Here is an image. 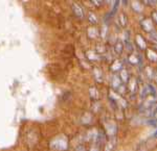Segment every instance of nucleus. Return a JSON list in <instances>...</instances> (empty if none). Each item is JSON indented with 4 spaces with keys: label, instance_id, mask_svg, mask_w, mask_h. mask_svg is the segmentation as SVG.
I'll return each mask as SVG.
<instances>
[{
    "label": "nucleus",
    "instance_id": "1",
    "mask_svg": "<svg viewBox=\"0 0 157 151\" xmlns=\"http://www.w3.org/2000/svg\"><path fill=\"white\" fill-rule=\"evenodd\" d=\"M72 9H73V12H75V16H77L78 18L82 19L83 18V11H82V9L80 7V5H78V4H73Z\"/></svg>",
    "mask_w": 157,
    "mask_h": 151
},
{
    "label": "nucleus",
    "instance_id": "2",
    "mask_svg": "<svg viewBox=\"0 0 157 151\" xmlns=\"http://www.w3.org/2000/svg\"><path fill=\"white\" fill-rule=\"evenodd\" d=\"M141 25H143V28H145L146 30H148V31L152 29V21L149 19L145 20V21L141 23Z\"/></svg>",
    "mask_w": 157,
    "mask_h": 151
},
{
    "label": "nucleus",
    "instance_id": "3",
    "mask_svg": "<svg viewBox=\"0 0 157 151\" xmlns=\"http://www.w3.org/2000/svg\"><path fill=\"white\" fill-rule=\"evenodd\" d=\"M114 147H115V139H113L112 141H110V142L107 143L106 148H105V151H112Z\"/></svg>",
    "mask_w": 157,
    "mask_h": 151
},
{
    "label": "nucleus",
    "instance_id": "4",
    "mask_svg": "<svg viewBox=\"0 0 157 151\" xmlns=\"http://www.w3.org/2000/svg\"><path fill=\"white\" fill-rule=\"evenodd\" d=\"M136 41H137L138 45L140 46V48H145V47H146V43H145V41H144L143 38H141L140 36H137V38H136Z\"/></svg>",
    "mask_w": 157,
    "mask_h": 151
},
{
    "label": "nucleus",
    "instance_id": "5",
    "mask_svg": "<svg viewBox=\"0 0 157 151\" xmlns=\"http://www.w3.org/2000/svg\"><path fill=\"white\" fill-rule=\"evenodd\" d=\"M121 51H123V44L118 41L115 45V52L116 53H121Z\"/></svg>",
    "mask_w": 157,
    "mask_h": 151
},
{
    "label": "nucleus",
    "instance_id": "6",
    "mask_svg": "<svg viewBox=\"0 0 157 151\" xmlns=\"http://www.w3.org/2000/svg\"><path fill=\"white\" fill-rule=\"evenodd\" d=\"M121 67V64L118 60H115L114 62V64L112 65V69L113 70H120V68Z\"/></svg>",
    "mask_w": 157,
    "mask_h": 151
},
{
    "label": "nucleus",
    "instance_id": "7",
    "mask_svg": "<svg viewBox=\"0 0 157 151\" xmlns=\"http://www.w3.org/2000/svg\"><path fill=\"white\" fill-rule=\"evenodd\" d=\"M148 56H149V59H152V60H157V55L154 53L153 51H149Z\"/></svg>",
    "mask_w": 157,
    "mask_h": 151
},
{
    "label": "nucleus",
    "instance_id": "8",
    "mask_svg": "<svg viewBox=\"0 0 157 151\" xmlns=\"http://www.w3.org/2000/svg\"><path fill=\"white\" fill-rule=\"evenodd\" d=\"M118 4H120V1H115L114 6H113V9H112V13H111V16H112V15H114L115 13H116V11H117Z\"/></svg>",
    "mask_w": 157,
    "mask_h": 151
},
{
    "label": "nucleus",
    "instance_id": "9",
    "mask_svg": "<svg viewBox=\"0 0 157 151\" xmlns=\"http://www.w3.org/2000/svg\"><path fill=\"white\" fill-rule=\"evenodd\" d=\"M126 17H125V15L124 14H121V19H120V21H121V26H125L126 25Z\"/></svg>",
    "mask_w": 157,
    "mask_h": 151
},
{
    "label": "nucleus",
    "instance_id": "10",
    "mask_svg": "<svg viewBox=\"0 0 157 151\" xmlns=\"http://www.w3.org/2000/svg\"><path fill=\"white\" fill-rule=\"evenodd\" d=\"M121 77H123V80H127L128 79V74H127V72H126V70H121Z\"/></svg>",
    "mask_w": 157,
    "mask_h": 151
},
{
    "label": "nucleus",
    "instance_id": "11",
    "mask_svg": "<svg viewBox=\"0 0 157 151\" xmlns=\"http://www.w3.org/2000/svg\"><path fill=\"white\" fill-rule=\"evenodd\" d=\"M113 85H114L115 88L120 85V79H118L117 76H114V78H113Z\"/></svg>",
    "mask_w": 157,
    "mask_h": 151
},
{
    "label": "nucleus",
    "instance_id": "12",
    "mask_svg": "<svg viewBox=\"0 0 157 151\" xmlns=\"http://www.w3.org/2000/svg\"><path fill=\"white\" fill-rule=\"evenodd\" d=\"M133 7H134V9H135L137 12H140V9H141V7H140V5H139L138 2H134V3H133Z\"/></svg>",
    "mask_w": 157,
    "mask_h": 151
},
{
    "label": "nucleus",
    "instance_id": "13",
    "mask_svg": "<svg viewBox=\"0 0 157 151\" xmlns=\"http://www.w3.org/2000/svg\"><path fill=\"white\" fill-rule=\"evenodd\" d=\"M130 62L133 63V64H136V63H137V57H135L134 55H131V56H130Z\"/></svg>",
    "mask_w": 157,
    "mask_h": 151
},
{
    "label": "nucleus",
    "instance_id": "14",
    "mask_svg": "<svg viewBox=\"0 0 157 151\" xmlns=\"http://www.w3.org/2000/svg\"><path fill=\"white\" fill-rule=\"evenodd\" d=\"M90 21L93 22V23H97V19H95V16L92 14H90Z\"/></svg>",
    "mask_w": 157,
    "mask_h": 151
},
{
    "label": "nucleus",
    "instance_id": "15",
    "mask_svg": "<svg viewBox=\"0 0 157 151\" xmlns=\"http://www.w3.org/2000/svg\"><path fill=\"white\" fill-rule=\"evenodd\" d=\"M75 151H86V149L83 146H80V147H78L77 149H75Z\"/></svg>",
    "mask_w": 157,
    "mask_h": 151
},
{
    "label": "nucleus",
    "instance_id": "16",
    "mask_svg": "<svg viewBox=\"0 0 157 151\" xmlns=\"http://www.w3.org/2000/svg\"><path fill=\"white\" fill-rule=\"evenodd\" d=\"M152 16H153L154 20H155V21L157 22V12H154V13H153V15H152Z\"/></svg>",
    "mask_w": 157,
    "mask_h": 151
},
{
    "label": "nucleus",
    "instance_id": "17",
    "mask_svg": "<svg viewBox=\"0 0 157 151\" xmlns=\"http://www.w3.org/2000/svg\"><path fill=\"white\" fill-rule=\"evenodd\" d=\"M91 151H98V149H95V148H94V149H92Z\"/></svg>",
    "mask_w": 157,
    "mask_h": 151
},
{
    "label": "nucleus",
    "instance_id": "18",
    "mask_svg": "<svg viewBox=\"0 0 157 151\" xmlns=\"http://www.w3.org/2000/svg\"><path fill=\"white\" fill-rule=\"evenodd\" d=\"M155 135H157V131H156V133H155Z\"/></svg>",
    "mask_w": 157,
    "mask_h": 151
}]
</instances>
